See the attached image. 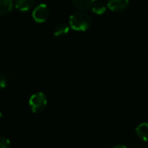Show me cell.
I'll list each match as a JSON object with an SVG mask.
<instances>
[{"instance_id":"cell-13","label":"cell","mask_w":148,"mask_h":148,"mask_svg":"<svg viewBox=\"0 0 148 148\" xmlns=\"http://www.w3.org/2000/svg\"><path fill=\"white\" fill-rule=\"evenodd\" d=\"M114 148H127L126 146H123V145H118L116 147H114Z\"/></svg>"},{"instance_id":"cell-8","label":"cell","mask_w":148,"mask_h":148,"mask_svg":"<svg viewBox=\"0 0 148 148\" xmlns=\"http://www.w3.org/2000/svg\"><path fill=\"white\" fill-rule=\"evenodd\" d=\"M13 0H0V16H3L11 11Z\"/></svg>"},{"instance_id":"cell-2","label":"cell","mask_w":148,"mask_h":148,"mask_svg":"<svg viewBox=\"0 0 148 148\" xmlns=\"http://www.w3.org/2000/svg\"><path fill=\"white\" fill-rule=\"evenodd\" d=\"M29 104L33 113H39L45 108L47 105V97L42 92L36 93L30 96Z\"/></svg>"},{"instance_id":"cell-5","label":"cell","mask_w":148,"mask_h":148,"mask_svg":"<svg viewBox=\"0 0 148 148\" xmlns=\"http://www.w3.org/2000/svg\"><path fill=\"white\" fill-rule=\"evenodd\" d=\"M95 1V0H72V3L77 10L85 11L91 9Z\"/></svg>"},{"instance_id":"cell-1","label":"cell","mask_w":148,"mask_h":148,"mask_svg":"<svg viewBox=\"0 0 148 148\" xmlns=\"http://www.w3.org/2000/svg\"><path fill=\"white\" fill-rule=\"evenodd\" d=\"M69 26L76 31H86L91 26V17L84 11H78L69 17Z\"/></svg>"},{"instance_id":"cell-14","label":"cell","mask_w":148,"mask_h":148,"mask_svg":"<svg viewBox=\"0 0 148 148\" xmlns=\"http://www.w3.org/2000/svg\"><path fill=\"white\" fill-rule=\"evenodd\" d=\"M1 117H2V113L0 112V119H1Z\"/></svg>"},{"instance_id":"cell-12","label":"cell","mask_w":148,"mask_h":148,"mask_svg":"<svg viewBox=\"0 0 148 148\" xmlns=\"http://www.w3.org/2000/svg\"><path fill=\"white\" fill-rule=\"evenodd\" d=\"M6 84H7V82H6L5 77H4L3 75H0V89L5 88Z\"/></svg>"},{"instance_id":"cell-3","label":"cell","mask_w":148,"mask_h":148,"mask_svg":"<svg viewBox=\"0 0 148 148\" xmlns=\"http://www.w3.org/2000/svg\"><path fill=\"white\" fill-rule=\"evenodd\" d=\"M49 16V10L45 3L37 5L32 12V17L36 23H44Z\"/></svg>"},{"instance_id":"cell-6","label":"cell","mask_w":148,"mask_h":148,"mask_svg":"<svg viewBox=\"0 0 148 148\" xmlns=\"http://www.w3.org/2000/svg\"><path fill=\"white\" fill-rule=\"evenodd\" d=\"M136 134L140 140L148 141V123L140 124L136 128Z\"/></svg>"},{"instance_id":"cell-10","label":"cell","mask_w":148,"mask_h":148,"mask_svg":"<svg viewBox=\"0 0 148 148\" xmlns=\"http://www.w3.org/2000/svg\"><path fill=\"white\" fill-rule=\"evenodd\" d=\"M69 26L68 24L59 23L55 28L54 35H55V36H62L67 35L69 33Z\"/></svg>"},{"instance_id":"cell-9","label":"cell","mask_w":148,"mask_h":148,"mask_svg":"<svg viewBox=\"0 0 148 148\" xmlns=\"http://www.w3.org/2000/svg\"><path fill=\"white\" fill-rule=\"evenodd\" d=\"M107 5L102 2V1H97L95 0L91 7V10L96 15H102L106 12L107 10Z\"/></svg>"},{"instance_id":"cell-4","label":"cell","mask_w":148,"mask_h":148,"mask_svg":"<svg viewBox=\"0 0 148 148\" xmlns=\"http://www.w3.org/2000/svg\"><path fill=\"white\" fill-rule=\"evenodd\" d=\"M129 0H108V8L112 11H122L128 7Z\"/></svg>"},{"instance_id":"cell-7","label":"cell","mask_w":148,"mask_h":148,"mask_svg":"<svg viewBox=\"0 0 148 148\" xmlns=\"http://www.w3.org/2000/svg\"><path fill=\"white\" fill-rule=\"evenodd\" d=\"M35 0H16V8L20 11L29 10L34 4Z\"/></svg>"},{"instance_id":"cell-11","label":"cell","mask_w":148,"mask_h":148,"mask_svg":"<svg viewBox=\"0 0 148 148\" xmlns=\"http://www.w3.org/2000/svg\"><path fill=\"white\" fill-rule=\"evenodd\" d=\"M10 141L9 139L3 136H0V148H10Z\"/></svg>"}]
</instances>
